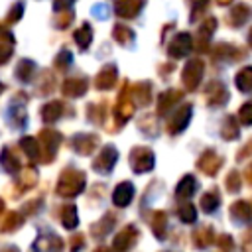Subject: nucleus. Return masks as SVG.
Wrapping results in <instances>:
<instances>
[]
</instances>
